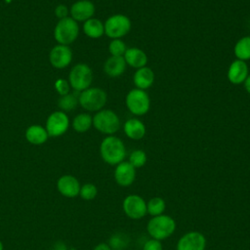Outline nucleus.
<instances>
[{"label": "nucleus", "instance_id": "f03ea898", "mask_svg": "<svg viewBox=\"0 0 250 250\" xmlns=\"http://www.w3.org/2000/svg\"><path fill=\"white\" fill-rule=\"evenodd\" d=\"M146 229L152 238L162 240L174 233L176 229V222L172 217L162 214L152 217L147 223Z\"/></svg>", "mask_w": 250, "mask_h": 250}, {"label": "nucleus", "instance_id": "f3484780", "mask_svg": "<svg viewBox=\"0 0 250 250\" xmlns=\"http://www.w3.org/2000/svg\"><path fill=\"white\" fill-rule=\"evenodd\" d=\"M123 131H124V134L129 139L138 141L145 137L146 129L145 123L142 120L136 117H133V118L127 119L124 122Z\"/></svg>", "mask_w": 250, "mask_h": 250}, {"label": "nucleus", "instance_id": "ddd939ff", "mask_svg": "<svg viewBox=\"0 0 250 250\" xmlns=\"http://www.w3.org/2000/svg\"><path fill=\"white\" fill-rule=\"evenodd\" d=\"M80 183L72 175H63L57 181V188L59 192L67 198H74L79 195Z\"/></svg>", "mask_w": 250, "mask_h": 250}, {"label": "nucleus", "instance_id": "2f4dec72", "mask_svg": "<svg viewBox=\"0 0 250 250\" xmlns=\"http://www.w3.org/2000/svg\"><path fill=\"white\" fill-rule=\"evenodd\" d=\"M143 250H162V244L160 240L151 238L144 244Z\"/></svg>", "mask_w": 250, "mask_h": 250}, {"label": "nucleus", "instance_id": "cd10ccee", "mask_svg": "<svg viewBox=\"0 0 250 250\" xmlns=\"http://www.w3.org/2000/svg\"><path fill=\"white\" fill-rule=\"evenodd\" d=\"M127 50L125 42L121 39H111L108 44V52L110 56L114 57H123Z\"/></svg>", "mask_w": 250, "mask_h": 250}, {"label": "nucleus", "instance_id": "f8f14e48", "mask_svg": "<svg viewBox=\"0 0 250 250\" xmlns=\"http://www.w3.org/2000/svg\"><path fill=\"white\" fill-rule=\"evenodd\" d=\"M206 238L199 231H189L184 234L177 243V250H205Z\"/></svg>", "mask_w": 250, "mask_h": 250}, {"label": "nucleus", "instance_id": "9d476101", "mask_svg": "<svg viewBox=\"0 0 250 250\" xmlns=\"http://www.w3.org/2000/svg\"><path fill=\"white\" fill-rule=\"evenodd\" d=\"M122 208L127 217L133 220H139L146 216V202L145 199L137 194H130L126 196L122 203Z\"/></svg>", "mask_w": 250, "mask_h": 250}, {"label": "nucleus", "instance_id": "39448f33", "mask_svg": "<svg viewBox=\"0 0 250 250\" xmlns=\"http://www.w3.org/2000/svg\"><path fill=\"white\" fill-rule=\"evenodd\" d=\"M127 109L136 116H142L148 112L150 108V99L145 90L134 88L125 97Z\"/></svg>", "mask_w": 250, "mask_h": 250}, {"label": "nucleus", "instance_id": "dca6fc26", "mask_svg": "<svg viewBox=\"0 0 250 250\" xmlns=\"http://www.w3.org/2000/svg\"><path fill=\"white\" fill-rule=\"evenodd\" d=\"M114 180L121 187L132 185L136 179V168L129 161H122L116 165L114 170Z\"/></svg>", "mask_w": 250, "mask_h": 250}, {"label": "nucleus", "instance_id": "7ed1b4c3", "mask_svg": "<svg viewBox=\"0 0 250 250\" xmlns=\"http://www.w3.org/2000/svg\"><path fill=\"white\" fill-rule=\"evenodd\" d=\"M120 119L111 109H101L93 116V126L95 129L104 135L110 136L116 133L120 128Z\"/></svg>", "mask_w": 250, "mask_h": 250}, {"label": "nucleus", "instance_id": "7c9ffc66", "mask_svg": "<svg viewBox=\"0 0 250 250\" xmlns=\"http://www.w3.org/2000/svg\"><path fill=\"white\" fill-rule=\"evenodd\" d=\"M55 88L57 92L60 94V96H64L69 93L70 90V85L68 81L64 79H58L55 83Z\"/></svg>", "mask_w": 250, "mask_h": 250}, {"label": "nucleus", "instance_id": "f257e3e1", "mask_svg": "<svg viewBox=\"0 0 250 250\" xmlns=\"http://www.w3.org/2000/svg\"><path fill=\"white\" fill-rule=\"evenodd\" d=\"M100 154L103 160L109 165H117L126 156V148L123 141L113 135L105 137L100 146Z\"/></svg>", "mask_w": 250, "mask_h": 250}, {"label": "nucleus", "instance_id": "a878e982", "mask_svg": "<svg viewBox=\"0 0 250 250\" xmlns=\"http://www.w3.org/2000/svg\"><path fill=\"white\" fill-rule=\"evenodd\" d=\"M165 208L166 203L161 197H153L146 203V212L153 217L162 215L165 211Z\"/></svg>", "mask_w": 250, "mask_h": 250}, {"label": "nucleus", "instance_id": "aec40b11", "mask_svg": "<svg viewBox=\"0 0 250 250\" xmlns=\"http://www.w3.org/2000/svg\"><path fill=\"white\" fill-rule=\"evenodd\" d=\"M126 62L123 57L110 56L106 59L104 64V73L112 78L121 76L126 70Z\"/></svg>", "mask_w": 250, "mask_h": 250}, {"label": "nucleus", "instance_id": "72a5a7b5", "mask_svg": "<svg viewBox=\"0 0 250 250\" xmlns=\"http://www.w3.org/2000/svg\"><path fill=\"white\" fill-rule=\"evenodd\" d=\"M93 250H111V248L109 247V245L107 243L102 242V243H99L98 245H96Z\"/></svg>", "mask_w": 250, "mask_h": 250}, {"label": "nucleus", "instance_id": "c756f323", "mask_svg": "<svg viewBox=\"0 0 250 250\" xmlns=\"http://www.w3.org/2000/svg\"><path fill=\"white\" fill-rule=\"evenodd\" d=\"M97 194H98V188L94 184H91V183L84 184L80 188L79 195L84 200H92L97 196Z\"/></svg>", "mask_w": 250, "mask_h": 250}, {"label": "nucleus", "instance_id": "1a4fd4ad", "mask_svg": "<svg viewBox=\"0 0 250 250\" xmlns=\"http://www.w3.org/2000/svg\"><path fill=\"white\" fill-rule=\"evenodd\" d=\"M69 127L68 116L62 110L52 112L46 121V131L49 137H60L63 135Z\"/></svg>", "mask_w": 250, "mask_h": 250}, {"label": "nucleus", "instance_id": "bb28decb", "mask_svg": "<svg viewBox=\"0 0 250 250\" xmlns=\"http://www.w3.org/2000/svg\"><path fill=\"white\" fill-rule=\"evenodd\" d=\"M129 244L128 237L123 233H114L110 236L108 245L111 250H125Z\"/></svg>", "mask_w": 250, "mask_h": 250}, {"label": "nucleus", "instance_id": "4be33fe9", "mask_svg": "<svg viewBox=\"0 0 250 250\" xmlns=\"http://www.w3.org/2000/svg\"><path fill=\"white\" fill-rule=\"evenodd\" d=\"M83 32L92 39L101 38L104 34V22L96 18H91L84 21L83 23Z\"/></svg>", "mask_w": 250, "mask_h": 250}, {"label": "nucleus", "instance_id": "5701e85b", "mask_svg": "<svg viewBox=\"0 0 250 250\" xmlns=\"http://www.w3.org/2000/svg\"><path fill=\"white\" fill-rule=\"evenodd\" d=\"M233 54L236 60L243 62L250 60V36L241 37L233 47Z\"/></svg>", "mask_w": 250, "mask_h": 250}, {"label": "nucleus", "instance_id": "2eb2a0df", "mask_svg": "<svg viewBox=\"0 0 250 250\" xmlns=\"http://www.w3.org/2000/svg\"><path fill=\"white\" fill-rule=\"evenodd\" d=\"M249 75V69L246 62L240 60H234L228 68L227 77L228 80L233 85L243 84Z\"/></svg>", "mask_w": 250, "mask_h": 250}, {"label": "nucleus", "instance_id": "473e14b6", "mask_svg": "<svg viewBox=\"0 0 250 250\" xmlns=\"http://www.w3.org/2000/svg\"><path fill=\"white\" fill-rule=\"evenodd\" d=\"M55 14L57 16V18L59 20H62V19H64V18H67V15H68V9L65 5H58L55 9Z\"/></svg>", "mask_w": 250, "mask_h": 250}, {"label": "nucleus", "instance_id": "393cba45", "mask_svg": "<svg viewBox=\"0 0 250 250\" xmlns=\"http://www.w3.org/2000/svg\"><path fill=\"white\" fill-rule=\"evenodd\" d=\"M78 98H79V95L77 93L69 92L68 94L60 97L58 101V105L62 109V111L73 110L79 104Z\"/></svg>", "mask_w": 250, "mask_h": 250}, {"label": "nucleus", "instance_id": "b1692460", "mask_svg": "<svg viewBox=\"0 0 250 250\" xmlns=\"http://www.w3.org/2000/svg\"><path fill=\"white\" fill-rule=\"evenodd\" d=\"M93 126V117L89 113H79L72 120V128L78 133H85Z\"/></svg>", "mask_w": 250, "mask_h": 250}, {"label": "nucleus", "instance_id": "9b49d317", "mask_svg": "<svg viewBox=\"0 0 250 250\" xmlns=\"http://www.w3.org/2000/svg\"><path fill=\"white\" fill-rule=\"evenodd\" d=\"M49 60L55 68H65L72 61L71 49L66 45L58 44L50 51Z\"/></svg>", "mask_w": 250, "mask_h": 250}, {"label": "nucleus", "instance_id": "f704fd0d", "mask_svg": "<svg viewBox=\"0 0 250 250\" xmlns=\"http://www.w3.org/2000/svg\"><path fill=\"white\" fill-rule=\"evenodd\" d=\"M243 85H244V88H245L246 92H247V93L250 95V73H249V75L247 76L246 80L244 81Z\"/></svg>", "mask_w": 250, "mask_h": 250}, {"label": "nucleus", "instance_id": "4468645a", "mask_svg": "<svg viewBox=\"0 0 250 250\" xmlns=\"http://www.w3.org/2000/svg\"><path fill=\"white\" fill-rule=\"evenodd\" d=\"M95 5L90 0H78L74 2L70 7V18L75 21H86L93 18L95 14Z\"/></svg>", "mask_w": 250, "mask_h": 250}, {"label": "nucleus", "instance_id": "c9c22d12", "mask_svg": "<svg viewBox=\"0 0 250 250\" xmlns=\"http://www.w3.org/2000/svg\"><path fill=\"white\" fill-rule=\"evenodd\" d=\"M4 249V246H3V243H2V241L0 240V250H3Z\"/></svg>", "mask_w": 250, "mask_h": 250}, {"label": "nucleus", "instance_id": "423d86ee", "mask_svg": "<svg viewBox=\"0 0 250 250\" xmlns=\"http://www.w3.org/2000/svg\"><path fill=\"white\" fill-rule=\"evenodd\" d=\"M78 34V23L70 17L59 20L54 29V37L56 41L61 45L68 46L76 40Z\"/></svg>", "mask_w": 250, "mask_h": 250}, {"label": "nucleus", "instance_id": "20e7f679", "mask_svg": "<svg viewBox=\"0 0 250 250\" xmlns=\"http://www.w3.org/2000/svg\"><path fill=\"white\" fill-rule=\"evenodd\" d=\"M79 104L87 111H99L103 109L107 101V95L102 88L89 87L80 92Z\"/></svg>", "mask_w": 250, "mask_h": 250}, {"label": "nucleus", "instance_id": "6e6552de", "mask_svg": "<svg viewBox=\"0 0 250 250\" xmlns=\"http://www.w3.org/2000/svg\"><path fill=\"white\" fill-rule=\"evenodd\" d=\"M93 81V72L86 63L75 64L68 75V83L76 92H82L88 89Z\"/></svg>", "mask_w": 250, "mask_h": 250}, {"label": "nucleus", "instance_id": "a211bd4d", "mask_svg": "<svg viewBox=\"0 0 250 250\" xmlns=\"http://www.w3.org/2000/svg\"><path fill=\"white\" fill-rule=\"evenodd\" d=\"M133 82L136 88L146 91L150 88L154 82L153 70L146 65L136 69L133 75Z\"/></svg>", "mask_w": 250, "mask_h": 250}, {"label": "nucleus", "instance_id": "412c9836", "mask_svg": "<svg viewBox=\"0 0 250 250\" xmlns=\"http://www.w3.org/2000/svg\"><path fill=\"white\" fill-rule=\"evenodd\" d=\"M49 138L46 129L40 125H31L25 131V139L31 145L39 146L44 144Z\"/></svg>", "mask_w": 250, "mask_h": 250}, {"label": "nucleus", "instance_id": "c85d7f7f", "mask_svg": "<svg viewBox=\"0 0 250 250\" xmlns=\"http://www.w3.org/2000/svg\"><path fill=\"white\" fill-rule=\"evenodd\" d=\"M146 162V154L143 149H135L129 155V163L135 168L145 166Z\"/></svg>", "mask_w": 250, "mask_h": 250}, {"label": "nucleus", "instance_id": "e433bc0d", "mask_svg": "<svg viewBox=\"0 0 250 250\" xmlns=\"http://www.w3.org/2000/svg\"><path fill=\"white\" fill-rule=\"evenodd\" d=\"M249 28H250V20H249Z\"/></svg>", "mask_w": 250, "mask_h": 250}, {"label": "nucleus", "instance_id": "6ab92c4d", "mask_svg": "<svg viewBox=\"0 0 250 250\" xmlns=\"http://www.w3.org/2000/svg\"><path fill=\"white\" fill-rule=\"evenodd\" d=\"M126 64L133 67V68H141L146 65L147 63V56L140 48L137 47H131L127 48L124 56H123Z\"/></svg>", "mask_w": 250, "mask_h": 250}, {"label": "nucleus", "instance_id": "0eeeda50", "mask_svg": "<svg viewBox=\"0 0 250 250\" xmlns=\"http://www.w3.org/2000/svg\"><path fill=\"white\" fill-rule=\"evenodd\" d=\"M130 19L122 14H115L108 17L104 22V34L111 39H121L131 30Z\"/></svg>", "mask_w": 250, "mask_h": 250}]
</instances>
